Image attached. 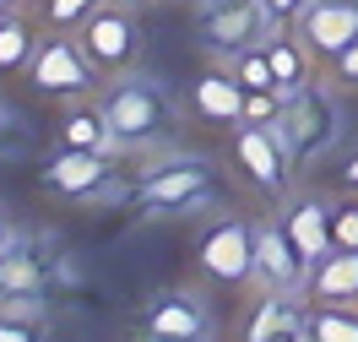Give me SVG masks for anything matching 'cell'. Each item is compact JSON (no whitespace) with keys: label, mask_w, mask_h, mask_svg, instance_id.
Wrapping results in <instances>:
<instances>
[{"label":"cell","mask_w":358,"mask_h":342,"mask_svg":"<svg viewBox=\"0 0 358 342\" xmlns=\"http://www.w3.org/2000/svg\"><path fill=\"white\" fill-rule=\"evenodd\" d=\"M271 125L282 131L293 163H310L336 141V104L315 87V82H299V87L282 92V114H277Z\"/></svg>","instance_id":"1"},{"label":"cell","mask_w":358,"mask_h":342,"mask_svg":"<svg viewBox=\"0 0 358 342\" xmlns=\"http://www.w3.org/2000/svg\"><path fill=\"white\" fill-rule=\"evenodd\" d=\"M27 82L44 92V98H76V92L98 87V60L87 55L82 38H49V44L33 49Z\"/></svg>","instance_id":"2"},{"label":"cell","mask_w":358,"mask_h":342,"mask_svg":"<svg viewBox=\"0 0 358 342\" xmlns=\"http://www.w3.org/2000/svg\"><path fill=\"white\" fill-rule=\"evenodd\" d=\"M103 114H109L120 147H147V141H157L169 131V104H163V92L152 82H120V87H109Z\"/></svg>","instance_id":"3"},{"label":"cell","mask_w":358,"mask_h":342,"mask_svg":"<svg viewBox=\"0 0 358 342\" xmlns=\"http://www.w3.org/2000/svg\"><path fill=\"white\" fill-rule=\"evenodd\" d=\"M234 158L239 169L250 174V185H261L266 196H282L288 190V174H293V152L277 125H261V120H239L234 131Z\"/></svg>","instance_id":"4"},{"label":"cell","mask_w":358,"mask_h":342,"mask_svg":"<svg viewBox=\"0 0 358 342\" xmlns=\"http://www.w3.org/2000/svg\"><path fill=\"white\" fill-rule=\"evenodd\" d=\"M266 6L261 0H212L201 6V38L212 55H245V49L266 44Z\"/></svg>","instance_id":"5"},{"label":"cell","mask_w":358,"mask_h":342,"mask_svg":"<svg viewBox=\"0 0 358 342\" xmlns=\"http://www.w3.org/2000/svg\"><path fill=\"white\" fill-rule=\"evenodd\" d=\"M206 196H212V174L196 158H179V163H169V169H157V174H147L136 185V206H147V212H190Z\"/></svg>","instance_id":"6"},{"label":"cell","mask_w":358,"mask_h":342,"mask_svg":"<svg viewBox=\"0 0 358 342\" xmlns=\"http://www.w3.org/2000/svg\"><path fill=\"white\" fill-rule=\"evenodd\" d=\"M255 277H261L266 288H277V294H293V288L310 283V261L299 255V245H293V234H288L282 218H271V223L255 228Z\"/></svg>","instance_id":"7"},{"label":"cell","mask_w":358,"mask_h":342,"mask_svg":"<svg viewBox=\"0 0 358 342\" xmlns=\"http://www.w3.org/2000/svg\"><path fill=\"white\" fill-rule=\"evenodd\" d=\"M353 38H358V0H310L299 11V44L320 60H336Z\"/></svg>","instance_id":"8"},{"label":"cell","mask_w":358,"mask_h":342,"mask_svg":"<svg viewBox=\"0 0 358 342\" xmlns=\"http://www.w3.org/2000/svg\"><path fill=\"white\" fill-rule=\"evenodd\" d=\"M82 44H87V55L98 60V71H120L136 60V49H141V38H136V17L125 11V6H92L87 11V27H82Z\"/></svg>","instance_id":"9"},{"label":"cell","mask_w":358,"mask_h":342,"mask_svg":"<svg viewBox=\"0 0 358 342\" xmlns=\"http://www.w3.org/2000/svg\"><path fill=\"white\" fill-rule=\"evenodd\" d=\"M201 272L217 277V283H245V277H255V228L239 223V218H228V223L206 228L201 239Z\"/></svg>","instance_id":"10"},{"label":"cell","mask_w":358,"mask_h":342,"mask_svg":"<svg viewBox=\"0 0 358 342\" xmlns=\"http://www.w3.org/2000/svg\"><path fill=\"white\" fill-rule=\"evenodd\" d=\"M147 337H179V342H196L212 332V315H206V304L196 294H157L147 310H141V320H136Z\"/></svg>","instance_id":"11"},{"label":"cell","mask_w":358,"mask_h":342,"mask_svg":"<svg viewBox=\"0 0 358 342\" xmlns=\"http://www.w3.org/2000/svg\"><path fill=\"white\" fill-rule=\"evenodd\" d=\"M109 180V152H92V147H60L44 163V185L60 196H98Z\"/></svg>","instance_id":"12"},{"label":"cell","mask_w":358,"mask_h":342,"mask_svg":"<svg viewBox=\"0 0 358 342\" xmlns=\"http://www.w3.org/2000/svg\"><path fill=\"white\" fill-rule=\"evenodd\" d=\"M245 92L250 87L239 82V71H201L196 87H190V104L212 125H239L245 120Z\"/></svg>","instance_id":"13"},{"label":"cell","mask_w":358,"mask_h":342,"mask_svg":"<svg viewBox=\"0 0 358 342\" xmlns=\"http://www.w3.org/2000/svg\"><path fill=\"white\" fill-rule=\"evenodd\" d=\"M282 223H288L293 245H299V255L310 261V272L336 250V239H331V206H326V201H315V196H299V201L282 212Z\"/></svg>","instance_id":"14"},{"label":"cell","mask_w":358,"mask_h":342,"mask_svg":"<svg viewBox=\"0 0 358 342\" xmlns=\"http://www.w3.org/2000/svg\"><path fill=\"white\" fill-rule=\"evenodd\" d=\"M245 337L250 342H293V337H310L304 332V310H293V299H261L245 320Z\"/></svg>","instance_id":"15"},{"label":"cell","mask_w":358,"mask_h":342,"mask_svg":"<svg viewBox=\"0 0 358 342\" xmlns=\"http://www.w3.org/2000/svg\"><path fill=\"white\" fill-rule=\"evenodd\" d=\"M310 299L331 304H358V250H331L310 272Z\"/></svg>","instance_id":"16"},{"label":"cell","mask_w":358,"mask_h":342,"mask_svg":"<svg viewBox=\"0 0 358 342\" xmlns=\"http://www.w3.org/2000/svg\"><path fill=\"white\" fill-rule=\"evenodd\" d=\"M304 332L315 342H358V304H331V299H315L304 310Z\"/></svg>","instance_id":"17"},{"label":"cell","mask_w":358,"mask_h":342,"mask_svg":"<svg viewBox=\"0 0 358 342\" xmlns=\"http://www.w3.org/2000/svg\"><path fill=\"white\" fill-rule=\"evenodd\" d=\"M114 141H120V136H114L103 104H98V109H71L66 120H60V147H92V152H109Z\"/></svg>","instance_id":"18"},{"label":"cell","mask_w":358,"mask_h":342,"mask_svg":"<svg viewBox=\"0 0 358 342\" xmlns=\"http://www.w3.org/2000/svg\"><path fill=\"white\" fill-rule=\"evenodd\" d=\"M44 288V261L27 245H6L0 250V294H38Z\"/></svg>","instance_id":"19"},{"label":"cell","mask_w":358,"mask_h":342,"mask_svg":"<svg viewBox=\"0 0 358 342\" xmlns=\"http://www.w3.org/2000/svg\"><path fill=\"white\" fill-rule=\"evenodd\" d=\"M33 49H38L33 44V27L6 11V17H0V71H22L27 60H33Z\"/></svg>","instance_id":"20"},{"label":"cell","mask_w":358,"mask_h":342,"mask_svg":"<svg viewBox=\"0 0 358 342\" xmlns=\"http://www.w3.org/2000/svg\"><path fill=\"white\" fill-rule=\"evenodd\" d=\"M266 55H271V71H277V87H282V92L304 82V55H310V49L299 44V38H277V33H271Z\"/></svg>","instance_id":"21"},{"label":"cell","mask_w":358,"mask_h":342,"mask_svg":"<svg viewBox=\"0 0 358 342\" xmlns=\"http://www.w3.org/2000/svg\"><path fill=\"white\" fill-rule=\"evenodd\" d=\"M234 71H239V82H245V87H277V71H271L266 44H255V49H245V55H234Z\"/></svg>","instance_id":"22"},{"label":"cell","mask_w":358,"mask_h":342,"mask_svg":"<svg viewBox=\"0 0 358 342\" xmlns=\"http://www.w3.org/2000/svg\"><path fill=\"white\" fill-rule=\"evenodd\" d=\"M331 239L336 250H358V201L331 206Z\"/></svg>","instance_id":"23"},{"label":"cell","mask_w":358,"mask_h":342,"mask_svg":"<svg viewBox=\"0 0 358 342\" xmlns=\"http://www.w3.org/2000/svg\"><path fill=\"white\" fill-rule=\"evenodd\" d=\"M98 6V0H44L49 22L55 27H71V22H87V11Z\"/></svg>","instance_id":"24"},{"label":"cell","mask_w":358,"mask_h":342,"mask_svg":"<svg viewBox=\"0 0 358 342\" xmlns=\"http://www.w3.org/2000/svg\"><path fill=\"white\" fill-rule=\"evenodd\" d=\"M261 6H266L271 27H277V22H299V11H304L310 0H261Z\"/></svg>","instance_id":"25"},{"label":"cell","mask_w":358,"mask_h":342,"mask_svg":"<svg viewBox=\"0 0 358 342\" xmlns=\"http://www.w3.org/2000/svg\"><path fill=\"white\" fill-rule=\"evenodd\" d=\"M33 332H38L33 320H11V315H0V342H27Z\"/></svg>","instance_id":"26"},{"label":"cell","mask_w":358,"mask_h":342,"mask_svg":"<svg viewBox=\"0 0 358 342\" xmlns=\"http://www.w3.org/2000/svg\"><path fill=\"white\" fill-rule=\"evenodd\" d=\"M336 76H342V82H353L358 87V38L348 49H342V55H336Z\"/></svg>","instance_id":"27"},{"label":"cell","mask_w":358,"mask_h":342,"mask_svg":"<svg viewBox=\"0 0 358 342\" xmlns=\"http://www.w3.org/2000/svg\"><path fill=\"white\" fill-rule=\"evenodd\" d=\"M342 185H348V190H358V152L348 158V169H342Z\"/></svg>","instance_id":"28"},{"label":"cell","mask_w":358,"mask_h":342,"mask_svg":"<svg viewBox=\"0 0 358 342\" xmlns=\"http://www.w3.org/2000/svg\"><path fill=\"white\" fill-rule=\"evenodd\" d=\"M6 245H17V239H11V228H6V218H0V250H6Z\"/></svg>","instance_id":"29"},{"label":"cell","mask_w":358,"mask_h":342,"mask_svg":"<svg viewBox=\"0 0 358 342\" xmlns=\"http://www.w3.org/2000/svg\"><path fill=\"white\" fill-rule=\"evenodd\" d=\"M11 6H17V0H0V11H11Z\"/></svg>","instance_id":"30"},{"label":"cell","mask_w":358,"mask_h":342,"mask_svg":"<svg viewBox=\"0 0 358 342\" xmlns=\"http://www.w3.org/2000/svg\"><path fill=\"white\" fill-rule=\"evenodd\" d=\"M196 6H212V0H196Z\"/></svg>","instance_id":"31"},{"label":"cell","mask_w":358,"mask_h":342,"mask_svg":"<svg viewBox=\"0 0 358 342\" xmlns=\"http://www.w3.org/2000/svg\"><path fill=\"white\" fill-rule=\"evenodd\" d=\"M0 17H6V11H0Z\"/></svg>","instance_id":"32"}]
</instances>
